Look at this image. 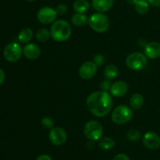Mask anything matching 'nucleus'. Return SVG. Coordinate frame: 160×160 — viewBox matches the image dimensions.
Segmentation results:
<instances>
[{
	"instance_id": "nucleus-5",
	"label": "nucleus",
	"mask_w": 160,
	"mask_h": 160,
	"mask_svg": "<svg viewBox=\"0 0 160 160\" xmlns=\"http://www.w3.org/2000/svg\"><path fill=\"white\" fill-rule=\"evenodd\" d=\"M133 112L131 108L124 104L117 107L112 113V121L116 124L121 125L129 122L132 119Z\"/></svg>"
},
{
	"instance_id": "nucleus-22",
	"label": "nucleus",
	"mask_w": 160,
	"mask_h": 160,
	"mask_svg": "<svg viewBox=\"0 0 160 160\" xmlns=\"http://www.w3.org/2000/svg\"><path fill=\"white\" fill-rule=\"evenodd\" d=\"M118 75V69L114 64H109L104 70V75L107 79H114Z\"/></svg>"
},
{
	"instance_id": "nucleus-11",
	"label": "nucleus",
	"mask_w": 160,
	"mask_h": 160,
	"mask_svg": "<svg viewBox=\"0 0 160 160\" xmlns=\"http://www.w3.org/2000/svg\"><path fill=\"white\" fill-rule=\"evenodd\" d=\"M142 141L145 147L149 150H156L160 147V136L155 132L149 131L145 133Z\"/></svg>"
},
{
	"instance_id": "nucleus-16",
	"label": "nucleus",
	"mask_w": 160,
	"mask_h": 160,
	"mask_svg": "<svg viewBox=\"0 0 160 160\" xmlns=\"http://www.w3.org/2000/svg\"><path fill=\"white\" fill-rule=\"evenodd\" d=\"M89 18L84 13H76L71 17V22L73 25L77 27H82L88 24Z\"/></svg>"
},
{
	"instance_id": "nucleus-7",
	"label": "nucleus",
	"mask_w": 160,
	"mask_h": 160,
	"mask_svg": "<svg viewBox=\"0 0 160 160\" xmlns=\"http://www.w3.org/2000/svg\"><path fill=\"white\" fill-rule=\"evenodd\" d=\"M22 53L23 50L20 44L15 42L8 44L3 50V56L9 62H16L20 60Z\"/></svg>"
},
{
	"instance_id": "nucleus-28",
	"label": "nucleus",
	"mask_w": 160,
	"mask_h": 160,
	"mask_svg": "<svg viewBox=\"0 0 160 160\" xmlns=\"http://www.w3.org/2000/svg\"><path fill=\"white\" fill-rule=\"evenodd\" d=\"M94 63H95L97 66L102 65L103 63H104V56L102 54H97L96 56L94 57Z\"/></svg>"
},
{
	"instance_id": "nucleus-15",
	"label": "nucleus",
	"mask_w": 160,
	"mask_h": 160,
	"mask_svg": "<svg viewBox=\"0 0 160 160\" xmlns=\"http://www.w3.org/2000/svg\"><path fill=\"white\" fill-rule=\"evenodd\" d=\"M92 6L98 13L109 11L113 5V0H92Z\"/></svg>"
},
{
	"instance_id": "nucleus-14",
	"label": "nucleus",
	"mask_w": 160,
	"mask_h": 160,
	"mask_svg": "<svg viewBox=\"0 0 160 160\" xmlns=\"http://www.w3.org/2000/svg\"><path fill=\"white\" fill-rule=\"evenodd\" d=\"M23 53L25 57L29 60H35L39 57L41 50L38 45L34 43H28L23 50Z\"/></svg>"
},
{
	"instance_id": "nucleus-19",
	"label": "nucleus",
	"mask_w": 160,
	"mask_h": 160,
	"mask_svg": "<svg viewBox=\"0 0 160 160\" xmlns=\"http://www.w3.org/2000/svg\"><path fill=\"white\" fill-rule=\"evenodd\" d=\"M144 104V97L140 93H134L130 99V105L134 110H139Z\"/></svg>"
},
{
	"instance_id": "nucleus-25",
	"label": "nucleus",
	"mask_w": 160,
	"mask_h": 160,
	"mask_svg": "<svg viewBox=\"0 0 160 160\" xmlns=\"http://www.w3.org/2000/svg\"><path fill=\"white\" fill-rule=\"evenodd\" d=\"M42 126L45 127V129H48V130H52L54 128V121L51 119L50 117H44L42 119Z\"/></svg>"
},
{
	"instance_id": "nucleus-21",
	"label": "nucleus",
	"mask_w": 160,
	"mask_h": 160,
	"mask_svg": "<svg viewBox=\"0 0 160 160\" xmlns=\"http://www.w3.org/2000/svg\"><path fill=\"white\" fill-rule=\"evenodd\" d=\"M98 145L102 150L109 151L113 148L114 146H115V142H114L113 139H112L109 136H104L99 140Z\"/></svg>"
},
{
	"instance_id": "nucleus-32",
	"label": "nucleus",
	"mask_w": 160,
	"mask_h": 160,
	"mask_svg": "<svg viewBox=\"0 0 160 160\" xmlns=\"http://www.w3.org/2000/svg\"><path fill=\"white\" fill-rule=\"evenodd\" d=\"M5 80V73L3 72L2 69L0 68V85H2L3 83Z\"/></svg>"
},
{
	"instance_id": "nucleus-30",
	"label": "nucleus",
	"mask_w": 160,
	"mask_h": 160,
	"mask_svg": "<svg viewBox=\"0 0 160 160\" xmlns=\"http://www.w3.org/2000/svg\"><path fill=\"white\" fill-rule=\"evenodd\" d=\"M149 5L155 6V7H159L160 6V0H147Z\"/></svg>"
},
{
	"instance_id": "nucleus-6",
	"label": "nucleus",
	"mask_w": 160,
	"mask_h": 160,
	"mask_svg": "<svg viewBox=\"0 0 160 160\" xmlns=\"http://www.w3.org/2000/svg\"><path fill=\"white\" fill-rule=\"evenodd\" d=\"M84 133L88 140L96 141L101 139L102 136L103 128L98 121L91 120L84 125Z\"/></svg>"
},
{
	"instance_id": "nucleus-31",
	"label": "nucleus",
	"mask_w": 160,
	"mask_h": 160,
	"mask_svg": "<svg viewBox=\"0 0 160 160\" xmlns=\"http://www.w3.org/2000/svg\"><path fill=\"white\" fill-rule=\"evenodd\" d=\"M35 160H52L51 157L48 155H41Z\"/></svg>"
},
{
	"instance_id": "nucleus-2",
	"label": "nucleus",
	"mask_w": 160,
	"mask_h": 160,
	"mask_svg": "<svg viewBox=\"0 0 160 160\" xmlns=\"http://www.w3.org/2000/svg\"><path fill=\"white\" fill-rule=\"evenodd\" d=\"M71 33V26L64 20H56L50 28L51 37L56 42H65L70 37Z\"/></svg>"
},
{
	"instance_id": "nucleus-24",
	"label": "nucleus",
	"mask_w": 160,
	"mask_h": 160,
	"mask_svg": "<svg viewBox=\"0 0 160 160\" xmlns=\"http://www.w3.org/2000/svg\"><path fill=\"white\" fill-rule=\"evenodd\" d=\"M127 137L129 141H138L141 139L142 137V134L139 132V130L133 129V130H130L127 133Z\"/></svg>"
},
{
	"instance_id": "nucleus-34",
	"label": "nucleus",
	"mask_w": 160,
	"mask_h": 160,
	"mask_svg": "<svg viewBox=\"0 0 160 160\" xmlns=\"http://www.w3.org/2000/svg\"><path fill=\"white\" fill-rule=\"evenodd\" d=\"M26 1H28V2H34L35 0H26Z\"/></svg>"
},
{
	"instance_id": "nucleus-33",
	"label": "nucleus",
	"mask_w": 160,
	"mask_h": 160,
	"mask_svg": "<svg viewBox=\"0 0 160 160\" xmlns=\"http://www.w3.org/2000/svg\"><path fill=\"white\" fill-rule=\"evenodd\" d=\"M135 1L136 0H127V2L131 5H134V3H135Z\"/></svg>"
},
{
	"instance_id": "nucleus-4",
	"label": "nucleus",
	"mask_w": 160,
	"mask_h": 160,
	"mask_svg": "<svg viewBox=\"0 0 160 160\" xmlns=\"http://www.w3.org/2000/svg\"><path fill=\"white\" fill-rule=\"evenodd\" d=\"M145 53L141 52H134L128 56L126 64L128 68L133 71H140L145 68L148 63V59Z\"/></svg>"
},
{
	"instance_id": "nucleus-26",
	"label": "nucleus",
	"mask_w": 160,
	"mask_h": 160,
	"mask_svg": "<svg viewBox=\"0 0 160 160\" xmlns=\"http://www.w3.org/2000/svg\"><path fill=\"white\" fill-rule=\"evenodd\" d=\"M67 9H68V7L64 3H60V4L57 5V6L56 8V13L59 15H64L67 12Z\"/></svg>"
},
{
	"instance_id": "nucleus-20",
	"label": "nucleus",
	"mask_w": 160,
	"mask_h": 160,
	"mask_svg": "<svg viewBox=\"0 0 160 160\" xmlns=\"http://www.w3.org/2000/svg\"><path fill=\"white\" fill-rule=\"evenodd\" d=\"M134 6L136 12L141 15L147 13L149 9V3L147 0H136Z\"/></svg>"
},
{
	"instance_id": "nucleus-18",
	"label": "nucleus",
	"mask_w": 160,
	"mask_h": 160,
	"mask_svg": "<svg viewBox=\"0 0 160 160\" xmlns=\"http://www.w3.org/2000/svg\"><path fill=\"white\" fill-rule=\"evenodd\" d=\"M73 7L76 13H84L90 9V3L88 0H76L73 3Z\"/></svg>"
},
{
	"instance_id": "nucleus-17",
	"label": "nucleus",
	"mask_w": 160,
	"mask_h": 160,
	"mask_svg": "<svg viewBox=\"0 0 160 160\" xmlns=\"http://www.w3.org/2000/svg\"><path fill=\"white\" fill-rule=\"evenodd\" d=\"M33 31L31 28H23L18 34V41L23 44H28L33 38Z\"/></svg>"
},
{
	"instance_id": "nucleus-10",
	"label": "nucleus",
	"mask_w": 160,
	"mask_h": 160,
	"mask_svg": "<svg viewBox=\"0 0 160 160\" xmlns=\"http://www.w3.org/2000/svg\"><path fill=\"white\" fill-rule=\"evenodd\" d=\"M97 73V65L93 61H86L79 68V75L84 80L93 78Z\"/></svg>"
},
{
	"instance_id": "nucleus-12",
	"label": "nucleus",
	"mask_w": 160,
	"mask_h": 160,
	"mask_svg": "<svg viewBox=\"0 0 160 160\" xmlns=\"http://www.w3.org/2000/svg\"><path fill=\"white\" fill-rule=\"evenodd\" d=\"M110 93L116 97H121L126 95L128 92V85L126 82L117 81L112 84L110 87Z\"/></svg>"
},
{
	"instance_id": "nucleus-1",
	"label": "nucleus",
	"mask_w": 160,
	"mask_h": 160,
	"mask_svg": "<svg viewBox=\"0 0 160 160\" xmlns=\"http://www.w3.org/2000/svg\"><path fill=\"white\" fill-rule=\"evenodd\" d=\"M86 106L88 111L96 117H104L112 108V99L106 91H96L88 97Z\"/></svg>"
},
{
	"instance_id": "nucleus-23",
	"label": "nucleus",
	"mask_w": 160,
	"mask_h": 160,
	"mask_svg": "<svg viewBox=\"0 0 160 160\" xmlns=\"http://www.w3.org/2000/svg\"><path fill=\"white\" fill-rule=\"evenodd\" d=\"M49 37H51L50 31L46 28H40L35 33L36 39L40 42H46L49 39Z\"/></svg>"
},
{
	"instance_id": "nucleus-9",
	"label": "nucleus",
	"mask_w": 160,
	"mask_h": 160,
	"mask_svg": "<svg viewBox=\"0 0 160 160\" xmlns=\"http://www.w3.org/2000/svg\"><path fill=\"white\" fill-rule=\"evenodd\" d=\"M48 139H49L50 142L54 145H62L65 144L67 140V132L61 127H54L50 130Z\"/></svg>"
},
{
	"instance_id": "nucleus-29",
	"label": "nucleus",
	"mask_w": 160,
	"mask_h": 160,
	"mask_svg": "<svg viewBox=\"0 0 160 160\" xmlns=\"http://www.w3.org/2000/svg\"><path fill=\"white\" fill-rule=\"evenodd\" d=\"M112 160H130V158L127 155H125V154L120 153L117 154V155L114 157Z\"/></svg>"
},
{
	"instance_id": "nucleus-8",
	"label": "nucleus",
	"mask_w": 160,
	"mask_h": 160,
	"mask_svg": "<svg viewBox=\"0 0 160 160\" xmlns=\"http://www.w3.org/2000/svg\"><path fill=\"white\" fill-rule=\"evenodd\" d=\"M57 13L56 9L49 6L42 7L37 13V18L40 23L43 24H49L56 21Z\"/></svg>"
},
{
	"instance_id": "nucleus-3",
	"label": "nucleus",
	"mask_w": 160,
	"mask_h": 160,
	"mask_svg": "<svg viewBox=\"0 0 160 160\" xmlns=\"http://www.w3.org/2000/svg\"><path fill=\"white\" fill-rule=\"evenodd\" d=\"M88 24L95 32L103 33L109 29L110 21L106 14L98 12L93 13L89 17Z\"/></svg>"
},
{
	"instance_id": "nucleus-27",
	"label": "nucleus",
	"mask_w": 160,
	"mask_h": 160,
	"mask_svg": "<svg viewBox=\"0 0 160 160\" xmlns=\"http://www.w3.org/2000/svg\"><path fill=\"white\" fill-rule=\"evenodd\" d=\"M112 86L110 83V80L107 79V80H104V81L101 84V88L102 89V91H106L107 92L108 90H110V87Z\"/></svg>"
},
{
	"instance_id": "nucleus-13",
	"label": "nucleus",
	"mask_w": 160,
	"mask_h": 160,
	"mask_svg": "<svg viewBox=\"0 0 160 160\" xmlns=\"http://www.w3.org/2000/svg\"><path fill=\"white\" fill-rule=\"evenodd\" d=\"M145 55L150 59H156L160 56V43L150 42L145 46Z\"/></svg>"
}]
</instances>
